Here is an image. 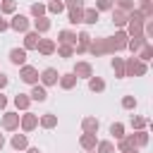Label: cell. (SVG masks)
I'll list each match as a JSON object with an SVG mask.
<instances>
[{"mask_svg":"<svg viewBox=\"0 0 153 153\" xmlns=\"http://www.w3.org/2000/svg\"><path fill=\"white\" fill-rule=\"evenodd\" d=\"M5 86H7V76H5V74H2V72H0V91H2V88H5Z\"/></svg>","mask_w":153,"mask_h":153,"instance_id":"7bdbcfd3","label":"cell"},{"mask_svg":"<svg viewBox=\"0 0 153 153\" xmlns=\"http://www.w3.org/2000/svg\"><path fill=\"white\" fill-rule=\"evenodd\" d=\"M2 146H5V136L0 134V151H2Z\"/></svg>","mask_w":153,"mask_h":153,"instance_id":"bcb514c9","label":"cell"},{"mask_svg":"<svg viewBox=\"0 0 153 153\" xmlns=\"http://www.w3.org/2000/svg\"><path fill=\"white\" fill-rule=\"evenodd\" d=\"M10 62L17 65V67L26 65V50H24V48H12V50H10Z\"/></svg>","mask_w":153,"mask_h":153,"instance_id":"30bf717a","label":"cell"},{"mask_svg":"<svg viewBox=\"0 0 153 153\" xmlns=\"http://www.w3.org/2000/svg\"><path fill=\"white\" fill-rule=\"evenodd\" d=\"M88 43H91V36H88V31H81V33L76 36V43H74V53H76V55L86 53V50H88Z\"/></svg>","mask_w":153,"mask_h":153,"instance_id":"ba28073f","label":"cell"},{"mask_svg":"<svg viewBox=\"0 0 153 153\" xmlns=\"http://www.w3.org/2000/svg\"><path fill=\"white\" fill-rule=\"evenodd\" d=\"M81 17H84V7L69 10V24H81Z\"/></svg>","mask_w":153,"mask_h":153,"instance_id":"f1b7e54d","label":"cell"},{"mask_svg":"<svg viewBox=\"0 0 153 153\" xmlns=\"http://www.w3.org/2000/svg\"><path fill=\"white\" fill-rule=\"evenodd\" d=\"M98 10L96 7H84V17H81V24H96L98 22Z\"/></svg>","mask_w":153,"mask_h":153,"instance_id":"ac0fdd59","label":"cell"},{"mask_svg":"<svg viewBox=\"0 0 153 153\" xmlns=\"http://www.w3.org/2000/svg\"><path fill=\"white\" fill-rule=\"evenodd\" d=\"M115 0H96V10L98 12H105V10H112Z\"/></svg>","mask_w":153,"mask_h":153,"instance_id":"8d00e7d4","label":"cell"},{"mask_svg":"<svg viewBox=\"0 0 153 153\" xmlns=\"http://www.w3.org/2000/svg\"><path fill=\"white\" fill-rule=\"evenodd\" d=\"M5 108H7V98L0 93V110H5Z\"/></svg>","mask_w":153,"mask_h":153,"instance_id":"ee69618b","label":"cell"},{"mask_svg":"<svg viewBox=\"0 0 153 153\" xmlns=\"http://www.w3.org/2000/svg\"><path fill=\"white\" fill-rule=\"evenodd\" d=\"M88 153H96V151H88Z\"/></svg>","mask_w":153,"mask_h":153,"instance_id":"c3c4849f","label":"cell"},{"mask_svg":"<svg viewBox=\"0 0 153 153\" xmlns=\"http://www.w3.org/2000/svg\"><path fill=\"white\" fill-rule=\"evenodd\" d=\"M38 76H41V84H43V86H55V84H57V79H60L57 69H53V67L43 69V72H41Z\"/></svg>","mask_w":153,"mask_h":153,"instance_id":"8992f818","label":"cell"},{"mask_svg":"<svg viewBox=\"0 0 153 153\" xmlns=\"http://www.w3.org/2000/svg\"><path fill=\"white\" fill-rule=\"evenodd\" d=\"M122 108H127V110L136 108V98H134V96H124V98H122Z\"/></svg>","mask_w":153,"mask_h":153,"instance_id":"f35d334b","label":"cell"},{"mask_svg":"<svg viewBox=\"0 0 153 153\" xmlns=\"http://www.w3.org/2000/svg\"><path fill=\"white\" fill-rule=\"evenodd\" d=\"M96 148H98V153H115L112 141H100V143H96Z\"/></svg>","mask_w":153,"mask_h":153,"instance_id":"d6a6232c","label":"cell"},{"mask_svg":"<svg viewBox=\"0 0 153 153\" xmlns=\"http://www.w3.org/2000/svg\"><path fill=\"white\" fill-rule=\"evenodd\" d=\"M98 127H100V122H98L96 117H84V120H81V129H84L86 134H96Z\"/></svg>","mask_w":153,"mask_h":153,"instance_id":"2e32d148","label":"cell"},{"mask_svg":"<svg viewBox=\"0 0 153 153\" xmlns=\"http://www.w3.org/2000/svg\"><path fill=\"white\" fill-rule=\"evenodd\" d=\"M127 41H129V36H127V31H115V36H110V38H105V48H108V53H120V50H127Z\"/></svg>","mask_w":153,"mask_h":153,"instance_id":"6da1fadb","label":"cell"},{"mask_svg":"<svg viewBox=\"0 0 153 153\" xmlns=\"http://www.w3.org/2000/svg\"><path fill=\"white\" fill-rule=\"evenodd\" d=\"M57 43H60V45H74V43H76V33L69 31V29L60 31V33H57Z\"/></svg>","mask_w":153,"mask_h":153,"instance_id":"7c38bea8","label":"cell"},{"mask_svg":"<svg viewBox=\"0 0 153 153\" xmlns=\"http://www.w3.org/2000/svg\"><path fill=\"white\" fill-rule=\"evenodd\" d=\"M10 143H12L14 151H24V148H29V139H26V134H14Z\"/></svg>","mask_w":153,"mask_h":153,"instance_id":"ffe728a7","label":"cell"},{"mask_svg":"<svg viewBox=\"0 0 153 153\" xmlns=\"http://www.w3.org/2000/svg\"><path fill=\"white\" fill-rule=\"evenodd\" d=\"M26 153H41V151H38V148H29Z\"/></svg>","mask_w":153,"mask_h":153,"instance_id":"7dc6e473","label":"cell"},{"mask_svg":"<svg viewBox=\"0 0 153 153\" xmlns=\"http://www.w3.org/2000/svg\"><path fill=\"white\" fill-rule=\"evenodd\" d=\"M112 7H115V10H122V12H127V14H129V12L134 10V0H115V5H112Z\"/></svg>","mask_w":153,"mask_h":153,"instance_id":"4316f807","label":"cell"},{"mask_svg":"<svg viewBox=\"0 0 153 153\" xmlns=\"http://www.w3.org/2000/svg\"><path fill=\"white\" fill-rule=\"evenodd\" d=\"M151 55H153V48H151V43H146V45L139 50V55H134V57H139L141 62H146V60H151Z\"/></svg>","mask_w":153,"mask_h":153,"instance_id":"f546056e","label":"cell"},{"mask_svg":"<svg viewBox=\"0 0 153 153\" xmlns=\"http://www.w3.org/2000/svg\"><path fill=\"white\" fill-rule=\"evenodd\" d=\"M79 143H81V148H86V151H96V143H98V139H96V134H81V139H79Z\"/></svg>","mask_w":153,"mask_h":153,"instance_id":"e0dca14e","label":"cell"},{"mask_svg":"<svg viewBox=\"0 0 153 153\" xmlns=\"http://www.w3.org/2000/svg\"><path fill=\"white\" fill-rule=\"evenodd\" d=\"M45 12H48L45 5H41V2H33V5H31V14H33V17H45Z\"/></svg>","mask_w":153,"mask_h":153,"instance_id":"836d02e7","label":"cell"},{"mask_svg":"<svg viewBox=\"0 0 153 153\" xmlns=\"http://www.w3.org/2000/svg\"><path fill=\"white\" fill-rule=\"evenodd\" d=\"M55 50H57L60 57H72V55H74V45H60V48H55Z\"/></svg>","mask_w":153,"mask_h":153,"instance_id":"d590c367","label":"cell"},{"mask_svg":"<svg viewBox=\"0 0 153 153\" xmlns=\"http://www.w3.org/2000/svg\"><path fill=\"white\" fill-rule=\"evenodd\" d=\"M7 29H10V22H7V19H2V17H0V31H7Z\"/></svg>","mask_w":153,"mask_h":153,"instance_id":"b9f144b4","label":"cell"},{"mask_svg":"<svg viewBox=\"0 0 153 153\" xmlns=\"http://www.w3.org/2000/svg\"><path fill=\"white\" fill-rule=\"evenodd\" d=\"M33 29H36L38 33H45V31L50 29V19H48V17H36V19H33Z\"/></svg>","mask_w":153,"mask_h":153,"instance_id":"cb8c5ba5","label":"cell"},{"mask_svg":"<svg viewBox=\"0 0 153 153\" xmlns=\"http://www.w3.org/2000/svg\"><path fill=\"white\" fill-rule=\"evenodd\" d=\"M19 124H22V129L24 131H33L36 127H38V115H33V112H24L22 117H19Z\"/></svg>","mask_w":153,"mask_h":153,"instance_id":"5b68a950","label":"cell"},{"mask_svg":"<svg viewBox=\"0 0 153 153\" xmlns=\"http://www.w3.org/2000/svg\"><path fill=\"white\" fill-rule=\"evenodd\" d=\"M45 10H48V12H50V14H60V12H62V10H65V2H62V0H50V2H48V7H45Z\"/></svg>","mask_w":153,"mask_h":153,"instance_id":"83f0119b","label":"cell"},{"mask_svg":"<svg viewBox=\"0 0 153 153\" xmlns=\"http://www.w3.org/2000/svg\"><path fill=\"white\" fill-rule=\"evenodd\" d=\"M88 53H91V55H105V53H108L105 38H96L93 43H88Z\"/></svg>","mask_w":153,"mask_h":153,"instance_id":"9a60e30c","label":"cell"},{"mask_svg":"<svg viewBox=\"0 0 153 153\" xmlns=\"http://www.w3.org/2000/svg\"><path fill=\"white\" fill-rule=\"evenodd\" d=\"M139 12H141V17H143V19H151V17H153V5H151V0H148V2H143Z\"/></svg>","mask_w":153,"mask_h":153,"instance_id":"e575fe53","label":"cell"},{"mask_svg":"<svg viewBox=\"0 0 153 153\" xmlns=\"http://www.w3.org/2000/svg\"><path fill=\"white\" fill-rule=\"evenodd\" d=\"M38 41H41L38 31H26V36H24V50H36Z\"/></svg>","mask_w":153,"mask_h":153,"instance_id":"4fadbf2b","label":"cell"},{"mask_svg":"<svg viewBox=\"0 0 153 153\" xmlns=\"http://www.w3.org/2000/svg\"><path fill=\"white\" fill-rule=\"evenodd\" d=\"M110 12H112V24H117V26H124V24H127V19H129V14H127V12L115 10V7H112Z\"/></svg>","mask_w":153,"mask_h":153,"instance_id":"603a6c76","label":"cell"},{"mask_svg":"<svg viewBox=\"0 0 153 153\" xmlns=\"http://www.w3.org/2000/svg\"><path fill=\"white\" fill-rule=\"evenodd\" d=\"M65 7H67V10H76V7H84V0H65Z\"/></svg>","mask_w":153,"mask_h":153,"instance_id":"60d3db41","label":"cell"},{"mask_svg":"<svg viewBox=\"0 0 153 153\" xmlns=\"http://www.w3.org/2000/svg\"><path fill=\"white\" fill-rule=\"evenodd\" d=\"M72 74H74L76 79H88V76H93V67H91L88 62H76Z\"/></svg>","mask_w":153,"mask_h":153,"instance_id":"9c48e42d","label":"cell"},{"mask_svg":"<svg viewBox=\"0 0 153 153\" xmlns=\"http://www.w3.org/2000/svg\"><path fill=\"white\" fill-rule=\"evenodd\" d=\"M112 69H115V76H124V60L112 57Z\"/></svg>","mask_w":153,"mask_h":153,"instance_id":"4dcf8cb0","label":"cell"},{"mask_svg":"<svg viewBox=\"0 0 153 153\" xmlns=\"http://www.w3.org/2000/svg\"><path fill=\"white\" fill-rule=\"evenodd\" d=\"M57 81H60V86H62L65 91H69V88H74V86H76V76H74V74H60V79H57Z\"/></svg>","mask_w":153,"mask_h":153,"instance_id":"44dd1931","label":"cell"},{"mask_svg":"<svg viewBox=\"0 0 153 153\" xmlns=\"http://www.w3.org/2000/svg\"><path fill=\"white\" fill-rule=\"evenodd\" d=\"M141 2H148V0H141Z\"/></svg>","mask_w":153,"mask_h":153,"instance_id":"681fc988","label":"cell"},{"mask_svg":"<svg viewBox=\"0 0 153 153\" xmlns=\"http://www.w3.org/2000/svg\"><path fill=\"white\" fill-rule=\"evenodd\" d=\"M146 62H141L139 57H129L124 62V76H143L146 74Z\"/></svg>","mask_w":153,"mask_h":153,"instance_id":"7a4b0ae2","label":"cell"},{"mask_svg":"<svg viewBox=\"0 0 153 153\" xmlns=\"http://www.w3.org/2000/svg\"><path fill=\"white\" fill-rule=\"evenodd\" d=\"M0 127H2L5 131H14V129H19V112H5Z\"/></svg>","mask_w":153,"mask_h":153,"instance_id":"277c9868","label":"cell"},{"mask_svg":"<svg viewBox=\"0 0 153 153\" xmlns=\"http://www.w3.org/2000/svg\"><path fill=\"white\" fill-rule=\"evenodd\" d=\"M55 48H57V45H55V41H50V38H41L38 45H36V50H38L41 55H53Z\"/></svg>","mask_w":153,"mask_h":153,"instance_id":"8fae6325","label":"cell"},{"mask_svg":"<svg viewBox=\"0 0 153 153\" xmlns=\"http://www.w3.org/2000/svg\"><path fill=\"white\" fill-rule=\"evenodd\" d=\"M146 43H148V38H146V36H134L131 41H127V48H129V50L136 55V53H139V50H141Z\"/></svg>","mask_w":153,"mask_h":153,"instance_id":"5bb4252c","label":"cell"},{"mask_svg":"<svg viewBox=\"0 0 153 153\" xmlns=\"http://www.w3.org/2000/svg\"><path fill=\"white\" fill-rule=\"evenodd\" d=\"M88 88L93 93H100V91H105V81L100 76H88Z\"/></svg>","mask_w":153,"mask_h":153,"instance_id":"d4e9b609","label":"cell"},{"mask_svg":"<svg viewBox=\"0 0 153 153\" xmlns=\"http://www.w3.org/2000/svg\"><path fill=\"white\" fill-rule=\"evenodd\" d=\"M120 153H139V148H134V146H129V148H122Z\"/></svg>","mask_w":153,"mask_h":153,"instance_id":"f6af8a7d","label":"cell"},{"mask_svg":"<svg viewBox=\"0 0 153 153\" xmlns=\"http://www.w3.org/2000/svg\"><path fill=\"white\" fill-rule=\"evenodd\" d=\"M10 29L26 33V31H29V17H24V14H14V17H12V22H10Z\"/></svg>","mask_w":153,"mask_h":153,"instance_id":"52a82bcc","label":"cell"},{"mask_svg":"<svg viewBox=\"0 0 153 153\" xmlns=\"http://www.w3.org/2000/svg\"><path fill=\"white\" fill-rule=\"evenodd\" d=\"M110 134H112L115 139H122V136H124V127H122L120 122H115V124L110 127Z\"/></svg>","mask_w":153,"mask_h":153,"instance_id":"74e56055","label":"cell"},{"mask_svg":"<svg viewBox=\"0 0 153 153\" xmlns=\"http://www.w3.org/2000/svg\"><path fill=\"white\" fill-rule=\"evenodd\" d=\"M19 79L24 81V84H38V69L36 67H31V65H22V69H19Z\"/></svg>","mask_w":153,"mask_h":153,"instance_id":"3957f363","label":"cell"},{"mask_svg":"<svg viewBox=\"0 0 153 153\" xmlns=\"http://www.w3.org/2000/svg\"><path fill=\"white\" fill-rule=\"evenodd\" d=\"M41 127H45V129H53V127H57V115H53V112H45L41 120Z\"/></svg>","mask_w":153,"mask_h":153,"instance_id":"484cf974","label":"cell"},{"mask_svg":"<svg viewBox=\"0 0 153 153\" xmlns=\"http://www.w3.org/2000/svg\"><path fill=\"white\" fill-rule=\"evenodd\" d=\"M29 98H31V100H38V103H43V100L48 98V93H45V86H43V84H41V86H38V84H33V88H31Z\"/></svg>","mask_w":153,"mask_h":153,"instance_id":"d6986e66","label":"cell"},{"mask_svg":"<svg viewBox=\"0 0 153 153\" xmlns=\"http://www.w3.org/2000/svg\"><path fill=\"white\" fill-rule=\"evenodd\" d=\"M14 10H17V2L14 0H2V5H0V12L2 14H12Z\"/></svg>","mask_w":153,"mask_h":153,"instance_id":"1f68e13d","label":"cell"},{"mask_svg":"<svg viewBox=\"0 0 153 153\" xmlns=\"http://www.w3.org/2000/svg\"><path fill=\"white\" fill-rule=\"evenodd\" d=\"M14 105H17V110H29V105H31V98L26 96V93H17L14 96Z\"/></svg>","mask_w":153,"mask_h":153,"instance_id":"7402d4cb","label":"cell"},{"mask_svg":"<svg viewBox=\"0 0 153 153\" xmlns=\"http://www.w3.org/2000/svg\"><path fill=\"white\" fill-rule=\"evenodd\" d=\"M146 124H148L146 117H131V127H134V129H143Z\"/></svg>","mask_w":153,"mask_h":153,"instance_id":"ab89813d","label":"cell"}]
</instances>
